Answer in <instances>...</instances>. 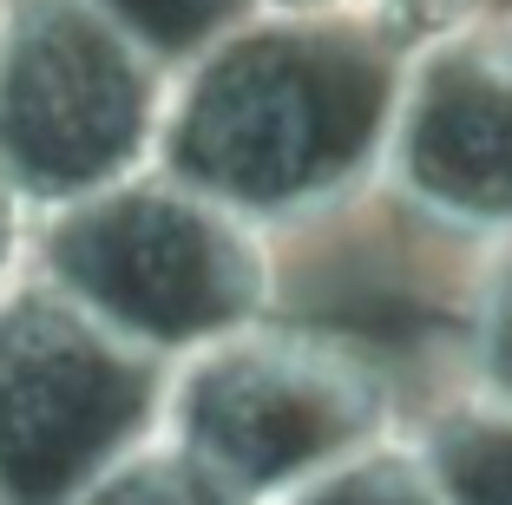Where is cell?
Segmentation results:
<instances>
[{
    "label": "cell",
    "instance_id": "12",
    "mask_svg": "<svg viewBox=\"0 0 512 505\" xmlns=\"http://www.w3.org/2000/svg\"><path fill=\"white\" fill-rule=\"evenodd\" d=\"M256 7H276V14H316V20H355V27H375L401 46H421L434 33L473 20L493 0H256Z\"/></svg>",
    "mask_w": 512,
    "mask_h": 505
},
{
    "label": "cell",
    "instance_id": "11",
    "mask_svg": "<svg viewBox=\"0 0 512 505\" xmlns=\"http://www.w3.org/2000/svg\"><path fill=\"white\" fill-rule=\"evenodd\" d=\"M99 7L125 33H138L165 66H178V60H191L197 46H211L224 27H237L256 0H99Z\"/></svg>",
    "mask_w": 512,
    "mask_h": 505
},
{
    "label": "cell",
    "instance_id": "7",
    "mask_svg": "<svg viewBox=\"0 0 512 505\" xmlns=\"http://www.w3.org/2000/svg\"><path fill=\"white\" fill-rule=\"evenodd\" d=\"M407 433L447 505H512V401L473 381L427 394Z\"/></svg>",
    "mask_w": 512,
    "mask_h": 505
},
{
    "label": "cell",
    "instance_id": "5",
    "mask_svg": "<svg viewBox=\"0 0 512 505\" xmlns=\"http://www.w3.org/2000/svg\"><path fill=\"white\" fill-rule=\"evenodd\" d=\"M171 66L99 0H0V164L33 210L158 151Z\"/></svg>",
    "mask_w": 512,
    "mask_h": 505
},
{
    "label": "cell",
    "instance_id": "4",
    "mask_svg": "<svg viewBox=\"0 0 512 505\" xmlns=\"http://www.w3.org/2000/svg\"><path fill=\"white\" fill-rule=\"evenodd\" d=\"M171 361L20 269L0 283V505H73L165 420Z\"/></svg>",
    "mask_w": 512,
    "mask_h": 505
},
{
    "label": "cell",
    "instance_id": "6",
    "mask_svg": "<svg viewBox=\"0 0 512 505\" xmlns=\"http://www.w3.org/2000/svg\"><path fill=\"white\" fill-rule=\"evenodd\" d=\"M375 191L467 250L512 230V7L407 46Z\"/></svg>",
    "mask_w": 512,
    "mask_h": 505
},
{
    "label": "cell",
    "instance_id": "2",
    "mask_svg": "<svg viewBox=\"0 0 512 505\" xmlns=\"http://www.w3.org/2000/svg\"><path fill=\"white\" fill-rule=\"evenodd\" d=\"M27 263L165 361L283 302L276 230L165 164H138L73 204L40 210Z\"/></svg>",
    "mask_w": 512,
    "mask_h": 505
},
{
    "label": "cell",
    "instance_id": "3",
    "mask_svg": "<svg viewBox=\"0 0 512 505\" xmlns=\"http://www.w3.org/2000/svg\"><path fill=\"white\" fill-rule=\"evenodd\" d=\"M401 420L407 394L388 355L316 322L256 315L171 361L158 427L276 505Z\"/></svg>",
    "mask_w": 512,
    "mask_h": 505
},
{
    "label": "cell",
    "instance_id": "9",
    "mask_svg": "<svg viewBox=\"0 0 512 505\" xmlns=\"http://www.w3.org/2000/svg\"><path fill=\"white\" fill-rule=\"evenodd\" d=\"M276 505H447V499H440L421 446H414V433H407V420H401L394 433L355 446L348 460L322 466L316 479H302V486L283 492Z\"/></svg>",
    "mask_w": 512,
    "mask_h": 505
},
{
    "label": "cell",
    "instance_id": "8",
    "mask_svg": "<svg viewBox=\"0 0 512 505\" xmlns=\"http://www.w3.org/2000/svg\"><path fill=\"white\" fill-rule=\"evenodd\" d=\"M73 505H263V499L243 492L237 479H224L204 453H191L184 440H171L158 427L132 453H119Z\"/></svg>",
    "mask_w": 512,
    "mask_h": 505
},
{
    "label": "cell",
    "instance_id": "1",
    "mask_svg": "<svg viewBox=\"0 0 512 505\" xmlns=\"http://www.w3.org/2000/svg\"><path fill=\"white\" fill-rule=\"evenodd\" d=\"M401 66L375 27L250 7L171 66L151 164L283 237L375 184Z\"/></svg>",
    "mask_w": 512,
    "mask_h": 505
},
{
    "label": "cell",
    "instance_id": "13",
    "mask_svg": "<svg viewBox=\"0 0 512 505\" xmlns=\"http://www.w3.org/2000/svg\"><path fill=\"white\" fill-rule=\"evenodd\" d=\"M33 217H40V210L27 204V191H20V184L7 178V164H0V283L27 269V256H33Z\"/></svg>",
    "mask_w": 512,
    "mask_h": 505
},
{
    "label": "cell",
    "instance_id": "10",
    "mask_svg": "<svg viewBox=\"0 0 512 505\" xmlns=\"http://www.w3.org/2000/svg\"><path fill=\"white\" fill-rule=\"evenodd\" d=\"M467 348H460V381L506 394L512 401V230L493 237L486 250H473L467 276Z\"/></svg>",
    "mask_w": 512,
    "mask_h": 505
}]
</instances>
